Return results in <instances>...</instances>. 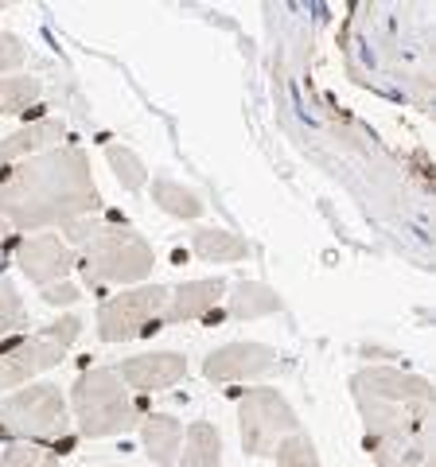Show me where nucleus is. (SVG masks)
<instances>
[{
	"mask_svg": "<svg viewBox=\"0 0 436 467\" xmlns=\"http://www.w3.org/2000/svg\"><path fill=\"white\" fill-rule=\"evenodd\" d=\"M39 94H43L39 78H32V75H5L0 78V117L24 113L27 106H36Z\"/></svg>",
	"mask_w": 436,
	"mask_h": 467,
	"instance_id": "obj_21",
	"label": "nucleus"
},
{
	"mask_svg": "<svg viewBox=\"0 0 436 467\" xmlns=\"http://www.w3.org/2000/svg\"><path fill=\"white\" fill-rule=\"evenodd\" d=\"M351 393H370V398H389V401H432V382L410 370L367 367L351 378Z\"/></svg>",
	"mask_w": 436,
	"mask_h": 467,
	"instance_id": "obj_14",
	"label": "nucleus"
},
{
	"mask_svg": "<svg viewBox=\"0 0 436 467\" xmlns=\"http://www.w3.org/2000/svg\"><path fill=\"white\" fill-rule=\"evenodd\" d=\"M226 312L234 319H265L273 312H281V296L261 281H238L234 288H226Z\"/></svg>",
	"mask_w": 436,
	"mask_h": 467,
	"instance_id": "obj_17",
	"label": "nucleus"
},
{
	"mask_svg": "<svg viewBox=\"0 0 436 467\" xmlns=\"http://www.w3.org/2000/svg\"><path fill=\"white\" fill-rule=\"evenodd\" d=\"M0 436L16 444H59L67 436V398L55 382H27L0 398Z\"/></svg>",
	"mask_w": 436,
	"mask_h": 467,
	"instance_id": "obj_5",
	"label": "nucleus"
},
{
	"mask_svg": "<svg viewBox=\"0 0 436 467\" xmlns=\"http://www.w3.org/2000/svg\"><path fill=\"white\" fill-rule=\"evenodd\" d=\"M70 405H75V420L86 441H109V436L137 429V405L113 367L86 370L70 389Z\"/></svg>",
	"mask_w": 436,
	"mask_h": 467,
	"instance_id": "obj_4",
	"label": "nucleus"
},
{
	"mask_svg": "<svg viewBox=\"0 0 436 467\" xmlns=\"http://www.w3.org/2000/svg\"><path fill=\"white\" fill-rule=\"evenodd\" d=\"M192 254L199 261H211V265H230V261L250 257V242L223 230V226H202L192 234Z\"/></svg>",
	"mask_w": 436,
	"mask_h": 467,
	"instance_id": "obj_16",
	"label": "nucleus"
},
{
	"mask_svg": "<svg viewBox=\"0 0 436 467\" xmlns=\"http://www.w3.org/2000/svg\"><path fill=\"white\" fill-rule=\"evenodd\" d=\"M8 234H12V230H8V223H5V218H0V242H5Z\"/></svg>",
	"mask_w": 436,
	"mask_h": 467,
	"instance_id": "obj_27",
	"label": "nucleus"
},
{
	"mask_svg": "<svg viewBox=\"0 0 436 467\" xmlns=\"http://www.w3.org/2000/svg\"><path fill=\"white\" fill-rule=\"evenodd\" d=\"M63 137H67L63 117H39V121L20 125L16 133L0 137V171H5V168H16V164H24V160L39 156V152L59 149Z\"/></svg>",
	"mask_w": 436,
	"mask_h": 467,
	"instance_id": "obj_13",
	"label": "nucleus"
},
{
	"mask_svg": "<svg viewBox=\"0 0 436 467\" xmlns=\"http://www.w3.org/2000/svg\"><path fill=\"white\" fill-rule=\"evenodd\" d=\"M106 160H109V168H113V175H118V183L125 187V192H140V187L149 183V168H144V160L129 149V144L109 140Z\"/></svg>",
	"mask_w": 436,
	"mask_h": 467,
	"instance_id": "obj_20",
	"label": "nucleus"
},
{
	"mask_svg": "<svg viewBox=\"0 0 436 467\" xmlns=\"http://www.w3.org/2000/svg\"><path fill=\"white\" fill-rule=\"evenodd\" d=\"M226 276H202V281H183L168 288V304L160 312V327L164 324H192V319H207L218 304L226 300Z\"/></svg>",
	"mask_w": 436,
	"mask_h": 467,
	"instance_id": "obj_11",
	"label": "nucleus"
},
{
	"mask_svg": "<svg viewBox=\"0 0 436 467\" xmlns=\"http://www.w3.org/2000/svg\"><path fill=\"white\" fill-rule=\"evenodd\" d=\"M43 451H36V444H8L0 448V467H39Z\"/></svg>",
	"mask_w": 436,
	"mask_h": 467,
	"instance_id": "obj_25",
	"label": "nucleus"
},
{
	"mask_svg": "<svg viewBox=\"0 0 436 467\" xmlns=\"http://www.w3.org/2000/svg\"><path fill=\"white\" fill-rule=\"evenodd\" d=\"M16 269L27 276V285L47 288L59 285L75 269V250L59 238V234H27L16 245Z\"/></svg>",
	"mask_w": 436,
	"mask_h": 467,
	"instance_id": "obj_10",
	"label": "nucleus"
},
{
	"mask_svg": "<svg viewBox=\"0 0 436 467\" xmlns=\"http://www.w3.org/2000/svg\"><path fill=\"white\" fill-rule=\"evenodd\" d=\"M140 441H144V456L160 467H171L180 460V444H183V420L168 417V413H152L140 420Z\"/></svg>",
	"mask_w": 436,
	"mask_h": 467,
	"instance_id": "obj_15",
	"label": "nucleus"
},
{
	"mask_svg": "<svg viewBox=\"0 0 436 467\" xmlns=\"http://www.w3.org/2000/svg\"><path fill=\"white\" fill-rule=\"evenodd\" d=\"M269 460H277V467H324V463H319V451L312 444V436H304L300 429L288 432L285 441L273 448Z\"/></svg>",
	"mask_w": 436,
	"mask_h": 467,
	"instance_id": "obj_22",
	"label": "nucleus"
},
{
	"mask_svg": "<svg viewBox=\"0 0 436 467\" xmlns=\"http://www.w3.org/2000/svg\"><path fill=\"white\" fill-rule=\"evenodd\" d=\"M27 327V308H24V296L12 276L0 273V339H8L12 331Z\"/></svg>",
	"mask_w": 436,
	"mask_h": 467,
	"instance_id": "obj_23",
	"label": "nucleus"
},
{
	"mask_svg": "<svg viewBox=\"0 0 436 467\" xmlns=\"http://www.w3.org/2000/svg\"><path fill=\"white\" fill-rule=\"evenodd\" d=\"M296 429H300V420L293 413V405L285 401L281 389L261 386V389H250L238 401V436H242L245 456H257V460L273 456V448Z\"/></svg>",
	"mask_w": 436,
	"mask_h": 467,
	"instance_id": "obj_7",
	"label": "nucleus"
},
{
	"mask_svg": "<svg viewBox=\"0 0 436 467\" xmlns=\"http://www.w3.org/2000/svg\"><path fill=\"white\" fill-rule=\"evenodd\" d=\"M168 304L164 285H133L109 296L98 308V339L101 343H129L137 335L160 331V312Z\"/></svg>",
	"mask_w": 436,
	"mask_h": 467,
	"instance_id": "obj_8",
	"label": "nucleus"
},
{
	"mask_svg": "<svg viewBox=\"0 0 436 467\" xmlns=\"http://www.w3.org/2000/svg\"><path fill=\"white\" fill-rule=\"evenodd\" d=\"M223 460V436L211 420H192L183 429V444H180V467H218Z\"/></svg>",
	"mask_w": 436,
	"mask_h": 467,
	"instance_id": "obj_18",
	"label": "nucleus"
},
{
	"mask_svg": "<svg viewBox=\"0 0 436 467\" xmlns=\"http://www.w3.org/2000/svg\"><path fill=\"white\" fill-rule=\"evenodd\" d=\"M277 367H281L277 347L242 339V343H226V347L211 350V355L202 358V378L226 386V382H250V378H265Z\"/></svg>",
	"mask_w": 436,
	"mask_h": 467,
	"instance_id": "obj_9",
	"label": "nucleus"
},
{
	"mask_svg": "<svg viewBox=\"0 0 436 467\" xmlns=\"http://www.w3.org/2000/svg\"><path fill=\"white\" fill-rule=\"evenodd\" d=\"M362 444L378 467H432V401H389L355 393Z\"/></svg>",
	"mask_w": 436,
	"mask_h": 467,
	"instance_id": "obj_3",
	"label": "nucleus"
},
{
	"mask_svg": "<svg viewBox=\"0 0 436 467\" xmlns=\"http://www.w3.org/2000/svg\"><path fill=\"white\" fill-rule=\"evenodd\" d=\"M24 58H27V43L16 32H5V27H0V75L20 70Z\"/></svg>",
	"mask_w": 436,
	"mask_h": 467,
	"instance_id": "obj_24",
	"label": "nucleus"
},
{
	"mask_svg": "<svg viewBox=\"0 0 436 467\" xmlns=\"http://www.w3.org/2000/svg\"><path fill=\"white\" fill-rule=\"evenodd\" d=\"M78 296H82V288H78L75 281H59V285L39 288V300L51 304V308H67V304H75Z\"/></svg>",
	"mask_w": 436,
	"mask_h": 467,
	"instance_id": "obj_26",
	"label": "nucleus"
},
{
	"mask_svg": "<svg viewBox=\"0 0 436 467\" xmlns=\"http://www.w3.org/2000/svg\"><path fill=\"white\" fill-rule=\"evenodd\" d=\"M78 335H82V319L78 316H59L39 335H32V339H24L16 347H5L0 350V393L27 386L43 370H55L63 362L67 347L75 343Z\"/></svg>",
	"mask_w": 436,
	"mask_h": 467,
	"instance_id": "obj_6",
	"label": "nucleus"
},
{
	"mask_svg": "<svg viewBox=\"0 0 436 467\" xmlns=\"http://www.w3.org/2000/svg\"><path fill=\"white\" fill-rule=\"evenodd\" d=\"M118 370V378L125 382V389H140V393H156L168 389L187 378V358L176 350H152V355H133L125 358Z\"/></svg>",
	"mask_w": 436,
	"mask_h": 467,
	"instance_id": "obj_12",
	"label": "nucleus"
},
{
	"mask_svg": "<svg viewBox=\"0 0 436 467\" xmlns=\"http://www.w3.org/2000/svg\"><path fill=\"white\" fill-rule=\"evenodd\" d=\"M0 12H5V5H0Z\"/></svg>",
	"mask_w": 436,
	"mask_h": 467,
	"instance_id": "obj_28",
	"label": "nucleus"
},
{
	"mask_svg": "<svg viewBox=\"0 0 436 467\" xmlns=\"http://www.w3.org/2000/svg\"><path fill=\"white\" fill-rule=\"evenodd\" d=\"M152 202L164 214H171V218H199L202 211H207V202H202L192 187H183L180 180H168V175H156L152 180Z\"/></svg>",
	"mask_w": 436,
	"mask_h": 467,
	"instance_id": "obj_19",
	"label": "nucleus"
},
{
	"mask_svg": "<svg viewBox=\"0 0 436 467\" xmlns=\"http://www.w3.org/2000/svg\"><path fill=\"white\" fill-rule=\"evenodd\" d=\"M67 245L75 250V265L82 269L86 288H106V285H140L152 273L156 254L125 223H101V218H75L63 226Z\"/></svg>",
	"mask_w": 436,
	"mask_h": 467,
	"instance_id": "obj_2",
	"label": "nucleus"
},
{
	"mask_svg": "<svg viewBox=\"0 0 436 467\" xmlns=\"http://www.w3.org/2000/svg\"><path fill=\"white\" fill-rule=\"evenodd\" d=\"M101 207L90 156L75 144H59L0 175V218L8 230H51Z\"/></svg>",
	"mask_w": 436,
	"mask_h": 467,
	"instance_id": "obj_1",
	"label": "nucleus"
}]
</instances>
